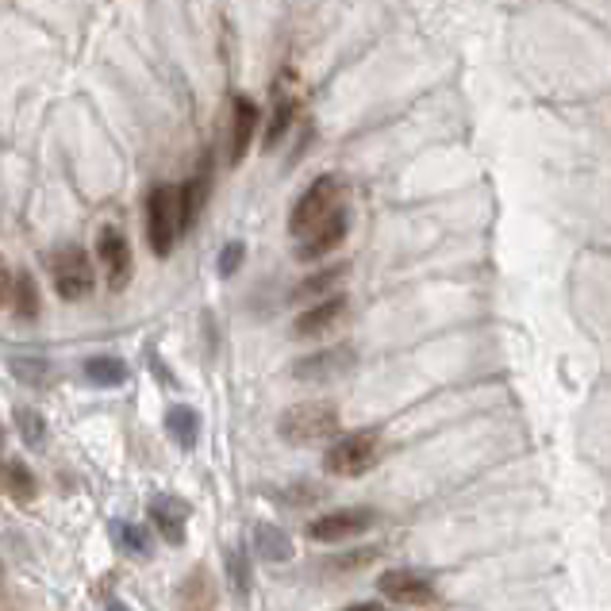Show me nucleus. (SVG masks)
I'll use <instances>...</instances> for the list:
<instances>
[{
  "mask_svg": "<svg viewBox=\"0 0 611 611\" xmlns=\"http://www.w3.org/2000/svg\"><path fill=\"white\" fill-rule=\"evenodd\" d=\"M97 254H100V266L108 269V285L120 293L127 289L131 281V243L123 235L120 227H104L97 235Z\"/></svg>",
  "mask_w": 611,
  "mask_h": 611,
  "instance_id": "8",
  "label": "nucleus"
},
{
  "mask_svg": "<svg viewBox=\"0 0 611 611\" xmlns=\"http://www.w3.org/2000/svg\"><path fill=\"white\" fill-rule=\"evenodd\" d=\"M12 304H16V316L20 319L39 316V289H35L31 273H20V277L12 281Z\"/></svg>",
  "mask_w": 611,
  "mask_h": 611,
  "instance_id": "22",
  "label": "nucleus"
},
{
  "mask_svg": "<svg viewBox=\"0 0 611 611\" xmlns=\"http://www.w3.org/2000/svg\"><path fill=\"white\" fill-rule=\"evenodd\" d=\"M346 611H389V608H381V604H354V608H346Z\"/></svg>",
  "mask_w": 611,
  "mask_h": 611,
  "instance_id": "30",
  "label": "nucleus"
},
{
  "mask_svg": "<svg viewBox=\"0 0 611 611\" xmlns=\"http://www.w3.org/2000/svg\"><path fill=\"white\" fill-rule=\"evenodd\" d=\"M293 120H296V100H277V108H273L269 127H266V147H277L281 135L293 127Z\"/></svg>",
  "mask_w": 611,
  "mask_h": 611,
  "instance_id": "24",
  "label": "nucleus"
},
{
  "mask_svg": "<svg viewBox=\"0 0 611 611\" xmlns=\"http://www.w3.org/2000/svg\"><path fill=\"white\" fill-rule=\"evenodd\" d=\"M227 577H231V585L239 588V596H250V585H254V577H250V558H246V550L239 546H231L227 550Z\"/></svg>",
  "mask_w": 611,
  "mask_h": 611,
  "instance_id": "23",
  "label": "nucleus"
},
{
  "mask_svg": "<svg viewBox=\"0 0 611 611\" xmlns=\"http://www.w3.org/2000/svg\"><path fill=\"white\" fill-rule=\"evenodd\" d=\"M177 189H181V223H185V231H193V223L200 220V208H204V196H208V177L196 173L193 181H185Z\"/></svg>",
  "mask_w": 611,
  "mask_h": 611,
  "instance_id": "19",
  "label": "nucleus"
},
{
  "mask_svg": "<svg viewBox=\"0 0 611 611\" xmlns=\"http://www.w3.org/2000/svg\"><path fill=\"white\" fill-rule=\"evenodd\" d=\"M377 523L373 508H339V512H327L308 523V538L312 542H343V538L366 535L369 527Z\"/></svg>",
  "mask_w": 611,
  "mask_h": 611,
  "instance_id": "6",
  "label": "nucleus"
},
{
  "mask_svg": "<svg viewBox=\"0 0 611 611\" xmlns=\"http://www.w3.org/2000/svg\"><path fill=\"white\" fill-rule=\"evenodd\" d=\"M258 104L250 97H235L231 104V166L243 162L250 143H254V131H258Z\"/></svg>",
  "mask_w": 611,
  "mask_h": 611,
  "instance_id": "12",
  "label": "nucleus"
},
{
  "mask_svg": "<svg viewBox=\"0 0 611 611\" xmlns=\"http://www.w3.org/2000/svg\"><path fill=\"white\" fill-rule=\"evenodd\" d=\"M12 281H16V277H12V269H8V262L0 258V308H4V304H8V296H12Z\"/></svg>",
  "mask_w": 611,
  "mask_h": 611,
  "instance_id": "29",
  "label": "nucleus"
},
{
  "mask_svg": "<svg viewBox=\"0 0 611 611\" xmlns=\"http://www.w3.org/2000/svg\"><path fill=\"white\" fill-rule=\"evenodd\" d=\"M243 258H246V246L243 243H227L220 250V277H231L235 269L243 266Z\"/></svg>",
  "mask_w": 611,
  "mask_h": 611,
  "instance_id": "27",
  "label": "nucleus"
},
{
  "mask_svg": "<svg viewBox=\"0 0 611 611\" xmlns=\"http://www.w3.org/2000/svg\"><path fill=\"white\" fill-rule=\"evenodd\" d=\"M0 481H4V489L8 496H16V500H35V492H39V481H35V473L27 469L24 462H4L0 465Z\"/></svg>",
  "mask_w": 611,
  "mask_h": 611,
  "instance_id": "17",
  "label": "nucleus"
},
{
  "mask_svg": "<svg viewBox=\"0 0 611 611\" xmlns=\"http://www.w3.org/2000/svg\"><path fill=\"white\" fill-rule=\"evenodd\" d=\"M254 546H258V554L266 562H289L293 558V538L285 535L281 527H273V523H258L254 527Z\"/></svg>",
  "mask_w": 611,
  "mask_h": 611,
  "instance_id": "15",
  "label": "nucleus"
},
{
  "mask_svg": "<svg viewBox=\"0 0 611 611\" xmlns=\"http://www.w3.org/2000/svg\"><path fill=\"white\" fill-rule=\"evenodd\" d=\"M147 235H150V250L158 258L173 254V243L185 235V223H181V189L177 185H154L150 189Z\"/></svg>",
  "mask_w": 611,
  "mask_h": 611,
  "instance_id": "3",
  "label": "nucleus"
},
{
  "mask_svg": "<svg viewBox=\"0 0 611 611\" xmlns=\"http://www.w3.org/2000/svg\"><path fill=\"white\" fill-rule=\"evenodd\" d=\"M373 558H377V546H366V550H350L346 558L331 562V569H362V565H369Z\"/></svg>",
  "mask_w": 611,
  "mask_h": 611,
  "instance_id": "28",
  "label": "nucleus"
},
{
  "mask_svg": "<svg viewBox=\"0 0 611 611\" xmlns=\"http://www.w3.org/2000/svg\"><path fill=\"white\" fill-rule=\"evenodd\" d=\"M346 316V296L343 293H331L316 300L308 312H300L293 323V335L296 339H316V335H327L331 327H339V319Z\"/></svg>",
  "mask_w": 611,
  "mask_h": 611,
  "instance_id": "10",
  "label": "nucleus"
},
{
  "mask_svg": "<svg viewBox=\"0 0 611 611\" xmlns=\"http://www.w3.org/2000/svg\"><path fill=\"white\" fill-rule=\"evenodd\" d=\"M216 600H220V592H216V581L204 565L189 569L185 581L177 585V608L181 611H216Z\"/></svg>",
  "mask_w": 611,
  "mask_h": 611,
  "instance_id": "11",
  "label": "nucleus"
},
{
  "mask_svg": "<svg viewBox=\"0 0 611 611\" xmlns=\"http://www.w3.org/2000/svg\"><path fill=\"white\" fill-rule=\"evenodd\" d=\"M150 519H154V527L162 531L166 542H173V546L185 542V519H189V504H185V500H177V496H158V500L150 504Z\"/></svg>",
  "mask_w": 611,
  "mask_h": 611,
  "instance_id": "13",
  "label": "nucleus"
},
{
  "mask_svg": "<svg viewBox=\"0 0 611 611\" xmlns=\"http://www.w3.org/2000/svg\"><path fill=\"white\" fill-rule=\"evenodd\" d=\"M16 423H20V435H24L27 446H43V439H47V423H43V416H39L35 408H20V412H16Z\"/></svg>",
  "mask_w": 611,
  "mask_h": 611,
  "instance_id": "25",
  "label": "nucleus"
},
{
  "mask_svg": "<svg viewBox=\"0 0 611 611\" xmlns=\"http://www.w3.org/2000/svg\"><path fill=\"white\" fill-rule=\"evenodd\" d=\"M377 588H381V596H389L392 604H404V608L435 604V585L416 569H389L377 577Z\"/></svg>",
  "mask_w": 611,
  "mask_h": 611,
  "instance_id": "7",
  "label": "nucleus"
},
{
  "mask_svg": "<svg viewBox=\"0 0 611 611\" xmlns=\"http://www.w3.org/2000/svg\"><path fill=\"white\" fill-rule=\"evenodd\" d=\"M377 458H381V435L377 431H354L327 450L323 465L335 477H362L377 465Z\"/></svg>",
  "mask_w": 611,
  "mask_h": 611,
  "instance_id": "4",
  "label": "nucleus"
},
{
  "mask_svg": "<svg viewBox=\"0 0 611 611\" xmlns=\"http://www.w3.org/2000/svg\"><path fill=\"white\" fill-rule=\"evenodd\" d=\"M354 350L350 346H331V350H319V354H308V358H300L293 366V373L300 381H335V377H343L354 369Z\"/></svg>",
  "mask_w": 611,
  "mask_h": 611,
  "instance_id": "9",
  "label": "nucleus"
},
{
  "mask_svg": "<svg viewBox=\"0 0 611 611\" xmlns=\"http://www.w3.org/2000/svg\"><path fill=\"white\" fill-rule=\"evenodd\" d=\"M346 227H350V220H335V223H327V227H319L316 235H308V239H300L296 243V258L300 262H316V258H327L331 250H339L346 239Z\"/></svg>",
  "mask_w": 611,
  "mask_h": 611,
  "instance_id": "14",
  "label": "nucleus"
},
{
  "mask_svg": "<svg viewBox=\"0 0 611 611\" xmlns=\"http://www.w3.org/2000/svg\"><path fill=\"white\" fill-rule=\"evenodd\" d=\"M339 408L327 404V400H304L285 408L277 419V435L293 446H308V442H323L331 435H339Z\"/></svg>",
  "mask_w": 611,
  "mask_h": 611,
  "instance_id": "2",
  "label": "nucleus"
},
{
  "mask_svg": "<svg viewBox=\"0 0 611 611\" xmlns=\"http://www.w3.org/2000/svg\"><path fill=\"white\" fill-rule=\"evenodd\" d=\"M112 538L120 542L123 554H131V558H150V535L139 527V523L116 519V523H112Z\"/></svg>",
  "mask_w": 611,
  "mask_h": 611,
  "instance_id": "20",
  "label": "nucleus"
},
{
  "mask_svg": "<svg viewBox=\"0 0 611 611\" xmlns=\"http://www.w3.org/2000/svg\"><path fill=\"white\" fill-rule=\"evenodd\" d=\"M166 427H170V439L181 446V450H193L196 435H200V416H196L189 404H177L166 416Z\"/></svg>",
  "mask_w": 611,
  "mask_h": 611,
  "instance_id": "16",
  "label": "nucleus"
},
{
  "mask_svg": "<svg viewBox=\"0 0 611 611\" xmlns=\"http://www.w3.org/2000/svg\"><path fill=\"white\" fill-rule=\"evenodd\" d=\"M108 611H131V608H127V604H120V600H112V604H108Z\"/></svg>",
  "mask_w": 611,
  "mask_h": 611,
  "instance_id": "31",
  "label": "nucleus"
},
{
  "mask_svg": "<svg viewBox=\"0 0 611 611\" xmlns=\"http://www.w3.org/2000/svg\"><path fill=\"white\" fill-rule=\"evenodd\" d=\"M50 273H54V289L62 300H85L97 285V273L89 266V254L81 246H58L50 254Z\"/></svg>",
  "mask_w": 611,
  "mask_h": 611,
  "instance_id": "5",
  "label": "nucleus"
},
{
  "mask_svg": "<svg viewBox=\"0 0 611 611\" xmlns=\"http://www.w3.org/2000/svg\"><path fill=\"white\" fill-rule=\"evenodd\" d=\"M85 377H89V385H97V389H112V385H123V381H127V366H123L120 358L97 354V358L85 362Z\"/></svg>",
  "mask_w": 611,
  "mask_h": 611,
  "instance_id": "18",
  "label": "nucleus"
},
{
  "mask_svg": "<svg viewBox=\"0 0 611 611\" xmlns=\"http://www.w3.org/2000/svg\"><path fill=\"white\" fill-rule=\"evenodd\" d=\"M346 277V266H335V269H319L316 277H308V281H304V285H296V300H323V296H331V289H335V285H339V281H343Z\"/></svg>",
  "mask_w": 611,
  "mask_h": 611,
  "instance_id": "21",
  "label": "nucleus"
},
{
  "mask_svg": "<svg viewBox=\"0 0 611 611\" xmlns=\"http://www.w3.org/2000/svg\"><path fill=\"white\" fill-rule=\"evenodd\" d=\"M346 216V189L343 181L335 177V173H323L316 177L300 200H296L293 216H289V231H293V239H308V235H316L319 227H327V223L343 220Z\"/></svg>",
  "mask_w": 611,
  "mask_h": 611,
  "instance_id": "1",
  "label": "nucleus"
},
{
  "mask_svg": "<svg viewBox=\"0 0 611 611\" xmlns=\"http://www.w3.org/2000/svg\"><path fill=\"white\" fill-rule=\"evenodd\" d=\"M0 435H4V431H0Z\"/></svg>",
  "mask_w": 611,
  "mask_h": 611,
  "instance_id": "32",
  "label": "nucleus"
},
{
  "mask_svg": "<svg viewBox=\"0 0 611 611\" xmlns=\"http://www.w3.org/2000/svg\"><path fill=\"white\" fill-rule=\"evenodd\" d=\"M12 373H16L20 381H27V385H47V377H50L47 362H39V358H16V362H12Z\"/></svg>",
  "mask_w": 611,
  "mask_h": 611,
  "instance_id": "26",
  "label": "nucleus"
}]
</instances>
